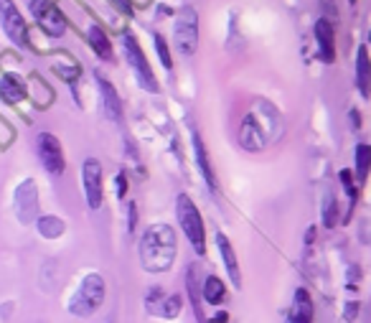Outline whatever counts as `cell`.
I'll return each instance as SVG.
<instances>
[{"instance_id": "obj_1", "label": "cell", "mask_w": 371, "mask_h": 323, "mask_svg": "<svg viewBox=\"0 0 371 323\" xmlns=\"http://www.w3.org/2000/svg\"><path fill=\"white\" fill-rule=\"evenodd\" d=\"M178 254V239L173 227L150 224L140 239V262L147 273H166L170 270Z\"/></svg>"}, {"instance_id": "obj_2", "label": "cell", "mask_w": 371, "mask_h": 323, "mask_svg": "<svg viewBox=\"0 0 371 323\" xmlns=\"http://www.w3.org/2000/svg\"><path fill=\"white\" fill-rule=\"evenodd\" d=\"M175 214H178V224H181L183 234L189 237V242L194 245L196 254H206V227H203L198 206L194 204L186 194H181L178 201H175Z\"/></svg>"}, {"instance_id": "obj_3", "label": "cell", "mask_w": 371, "mask_h": 323, "mask_svg": "<svg viewBox=\"0 0 371 323\" xmlns=\"http://www.w3.org/2000/svg\"><path fill=\"white\" fill-rule=\"evenodd\" d=\"M102 303H105V280H102V275L92 273L82 280L79 290L74 293V298L69 303V310L79 318H89L97 313Z\"/></svg>"}, {"instance_id": "obj_4", "label": "cell", "mask_w": 371, "mask_h": 323, "mask_svg": "<svg viewBox=\"0 0 371 323\" xmlns=\"http://www.w3.org/2000/svg\"><path fill=\"white\" fill-rule=\"evenodd\" d=\"M173 41L183 57L196 54V49H198V13L194 10V8L186 6L178 10V15H175Z\"/></svg>"}, {"instance_id": "obj_5", "label": "cell", "mask_w": 371, "mask_h": 323, "mask_svg": "<svg viewBox=\"0 0 371 323\" xmlns=\"http://www.w3.org/2000/svg\"><path fill=\"white\" fill-rule=\"evenodd\" d=\"M122 49H125L127 64L133 66L135 77H138V85H140L143 89H147V92H158V89H161V87H158V82H155L153 69H150V62L145 59V51L140 49V43H138V38H135L133 34H127L125 38H122Z\"/></svg>"}, {"instance_id": "obj_6", "label": "cell", "mask_w": 371, "mask_h": 323, "mask_svg": "<svg viewBox=\"0 0 371 323\" xmlns=\"http://www.w3.org/2000/svg\"><path fill=\"white\" fill-rule=\"evenodd\" d=\"M31 13H34L36 23L41 26L43 34L54 36V38L64 36L66 18H64V13L59 10L57 3H51V0H31Z\"/></svg>"}, {"instance_id": "obj_7", "label": "cell", "mask_w": 371, "mask_h": 323, "mask_svg": "<svg viewBox=\"0 0 371 323\" xmlns=\"http://www.w3.org/2000/svg\"><path fill=\"white\" fill-rule=\"evenodd\" d=\"M0 23H3V29H6L8 38L18 46H29V26L23 21L21 10L15 8L13 0H0Z\"/></svg>"}, {"instance_id": "obj_8", "label": "cell", "mask_w": 371, "mask_h": 323, "mask_svg": "<svg viewBox=\"0 0 371 323\" xmlns=\"http://www.w3.org/2000/svg\"><path fill=\"white\" fill-rule=\"evenodd\" d=\"M36 148H38V158H41L43 168L49 171L51 176H61L66 161H64V150H61V143L57 141V135L41 133Z\"/></svg>"}, {"instance_id": "obj_9", "label": "cell", "mask_w": 371, "mask_h": 323, "mask_svg": "<svg viewBox=\"0 0 371 323\" xmlns=\"http://www.w3.org/2000/svg\"><path fill=\"white\" fill-rule=\"evenodd\" d=\"M82 181H85V196L89 209H99L102 196H105V186H102V166L94 158H87L82 166Z\"/></svg>"}, {"instance_id": "obj_10", "label": "cell", "mask_w": 371, "mask_h": 323, "mask_svg": "<svg viewBox=\"0 0 371 323\" xmlns=\"http://www.w3.org/2000/svg\"><path fill=\"white\" fill-rule=\"evenodd\" d=\"M315 41H318V57L323 64H333L336 62V34L326 18L315 23Z\"/></svg>"}, {"instance_id": "obj_11", "label": "cell", "mask_w": 371, "mask_h": 323, "mask_svg": "<svg viewBox=\"0 0 371 323\" xmlns=\"http://www.w3.org/2000/svg\"><path fill=\"white\" fill-rule=\"evenodd\" d=\"M36 209H38V191H36L34 181H26L15 191V211L23 222H34Z\"/></svg>"}, {"instance_id": "obj_12", "label": "cell", "mask_w": 371, "mask_h": 323, "mask_svg": "<svg viewBox=\"0 0 371 323\" xmlns=\"http://www.w3.org/2000/svg\"><path fill=\"white\" fill-rule=\"evenodd\" d=\"M147 310L161 313L163 318H175L181 313V298L178 295H163L161 290H153L147 295Z\"/></svg>"}, {"instance_id": "obj_13", "label": "cell", "mask_w": 371, "mask_h": 323, "mask_svg": "<svg viewBox=\"0 0 371 323\" xmlns=\"http://www.w3.org/2000/svg\"><path fill=\"white\" fill-rule=\"evenodd\" d=\"M217 245H219V252H221V260H224L226 275H229V278H231V282H234V288H242V273H239L237 252H234V247H231V242L224 237V234H217Z\"/></svg>"}, {"instance_id": "obj_14", "label": "cell", "mask_w": 371, "mask_h": 323, "mask_svg": "<svg viewBox=\"0 0 371 323\" xmlns=\"http://www.w3.org/2000/svg\"><path fill=\"white\" fill-rule=\"evenodd\" d=\"M356 87L361 97H371V59L366 46H358L356 51Z\"/></svg>"}, {"instance_id": "obj_15", "label": "cell", "mask_w": 371, "mask_h": 323, "mask_svg": "<svg viewBox=\"0 0 371 323\" xmlns=\"http://www.w3.org/2000/svg\"><path fill=\"white\" fill-rule=\"evenodd\" d=\"M97 87H99V94H102V105H105V113L110 120H119L122 117V105H119V97H117V89H115L110 82H107L102 74H97Z\"/></svg>"}, {"instance_id": "obj_16", "label": "cell", "mask_w": 371, "mask_h": 323, "mask_svg": "<svg viewBox=\"0 0 371 323\" xmlns=\"http://www.w3.org/2000/svg\"><path fill=\"white\" fill-rule=\"evenodd\" d=\"M194 150H196V163H198V168H201V176L206 178V186H209L211 191H217V173H214L211 158H209V153H206V148H203V141L198 133H194Z\"/></svg>"}, {"instance_id": "obj_17", "label": "cell", "mask_w": 371, "mask_h": 323, "mask_svg": "<svg viewBox=\"0 0 371 323\" xmlns=\"http://www.w3.org/2000/svg\"><path fill=\"white\" fill-rule=\"evenodd\" d=\"M26 85H23L21 79L13 77V74H6V77L0 79V97L6 99L8 105H18L26 99Z\"/></svg>"}, {"instance_id": "obj_18", "label": "cell", "mask_w": 371, "mask_h": 323, "mask_svg": "<svg viewBox=\"0 0 371 323\" xmlns=\"http://www.w3.org/2000/svg\"><path fill=\"white\" fill-rule=\"evenodd\" d=\"M290 323H313V301H310L308 290H298L293 303V313H290Z\"/></svg>"}, {"instance_id": "obj_19", "label": "cell", "mask_w": 371, "mask_h": 323, "mask_svg": "<svg viewBox=\"0 0 371 323\" xmlns=\"http://www.w3.org/2000/svg\"><path fill=\"white\" fill-rule=\"evenodd\" d=\"M87 41H89V46L94 49V54H97L99 59H105V62L112 59V43H110L107 34L99 29V26H92V29L87 31Z\"/></svg>"}, {"instance_id": "obj_20", "label": "cell", "mask_w": 371, "mask_h": 323, "mask_svg": "<svg viewBox=\"0 0 371 323\" xmlns=\"http://www.w3.org/2000/svg\"><path fill=\"white\" fill-rule=\"evenodd\" d=\"M201 295H203V301L209 303V306H221V303H224V298H226L224 282L219 280L217 275H209V278L203 280Z\"/></svg>"}, {"instance_id": "obj_21", "label": "cell", "mask_w": 371, "mask_h": 323, "mask_svg": "<svg viewBox=\"0 0 371 323\" xmlns=\"http://www.w3.org/2000/svg\"><path fill=\"white\" fill-rule=\"evenodd\" d=\"M371 173V145L358 143L356 145V178L358 183H364Z\"/></svg>"}, {"instance_id": "obj_22", "label": "cell", "mask_w": 371, "mask_h": 323, "mask_svg": "<svg viewBox=\"0 0 371 323\" xmlns=\"http://www.w3.org/2000/svg\"><path fill=\"white\" fill-rule=\"evenodd\" d=\"M155 49H158V57H161V64L166 69H173V59H170V51H168V43L163 38L161 34H155Z\"/></svg>"}, {"instance_id": "obj_23", "label": "cell", "mask_w": 371, "mask_h": 323, "mask_svg": "<svg viewBox=\"0 0 371 323\" xmlns=\"http://www.w3.org/2000/svg\"><path fill=\"white\" fill-rule=\"evenodd\" d=\"M341 181H343V189H346V194H349V199H351V206H354L356 204V196H358L356 186H354V173H351L349 168H343L341 171Z\"/></svg>"}, {"instance_id": "obj_24", "label": "cell", "mask_w": 371, "mask_h": 323, "mask_svg": "<svg viewBox=\"0 0 371 323\" xmlns=\"http://www.w3.org/2000/svg\"><path fill=\"white\" fill-rule=\"evenodd\" d=\"M38 227H41V232L46 234V237H54V234H59L64 229L61 222H59V219H54V217L41 219V222H38Z\"/></svg>"}, {"instance_id": "obj_25", "label": "cell", "mask_w": 371, "mask_h": 323, "mask_svg": "<svg viewBox=\"0 0 371 323\" xmlns=\"http://www.w3.org/2000/svg\"><path fill=\"white\" fill-rule=\"evenodd\" d=\"M336 224V199H330L328 206H326V227Z\"/></svg>"}, {"instance_id": "obj_26", "label": "cell", "mask_w": 371, "mask_h": 323, "mask_svg": "<svg viewBox=\"0 0 371 323\" xmlns=\"http://www.w3.org/2000/svg\"><path fill=\"white\" fill-rule=\"evenodd\" d=\"M112 3L119 8V10H122V13L133 15V3H130V0H112Z\"/></svg>"}, {"instance_id": "obj_27", "label": "cell", "mask_w": 371, "mask_h": 323, "mask_svg": "<svg viewBox=\"0 0 371 323\" xmlns=\"http://www.w3.org/2000/svg\"><path fill=\"white\" fill-rule=\"evenodd\" d=\"M125 189H127V176L125 173H119L117 176V194L119 196H125Z\"/></svg>"}, {"instance_id": "obj_28", "label": "cell", "mask_w": 371, "mask_h": 323, "mask_svg": "<svg viewBox=\"0 0 371 323\" xmlns=\"http://www.w3.org/2000/svg\"><path fill=\"white\" fill-rule=\"evenodd\" d=\"M226 321V313H219L217 318H211V323H224Z\"/></svg>"}, {"instance_id": "obj_29", "label": "cell", "mask_w": 371, "mask_h": 323, "mask_svg": "<svg viewBox=\"0 0 371 323\" xmlns=\"http://www.w3.org/2000/svg\"><path fill=\"white\" fill-rule=\"evenodd\" d=\"M349 3H351V6H354V3H356V0H349Z\"/></svg>"}, {"instance_id": "obj_30", "label": "cell", "mask_w": 371, "mask_h": 323, "mask_svg": "<svg viewBox=\"0 0 371 323\" xmlns=\"http://www.w3.org/2000/svg\"><path fill=\"white\" fill-rule=\"evenodd\" d=\"M369 41H371V34H369Z\"/></svg>"}]
</instances>
